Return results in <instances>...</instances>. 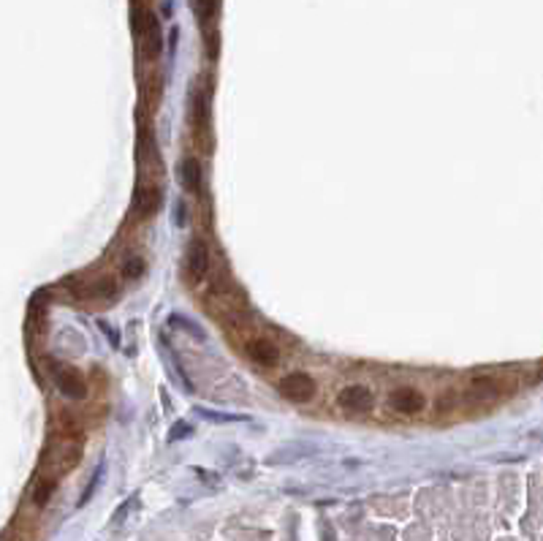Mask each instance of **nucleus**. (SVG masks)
<instances>
[{
	"mask_svg": "<svg viewBox=\"0 0 543 541\" xmlns=\"http://www.w3.org/2000/svg\"><path fill=\"white\" fill-rule=\"evenodd\" d=\"M52 378H55V384H58V389H60L63 397H68V400H84L87 384H84L81 373L74 370L71 365L52 362Z\"/></svg>",
	"mask_w": 543,
	"mask_h": 541,
	"instance_id": "1",
	"label": "nucleus"
},
{
	"mask_svg": "<svg viewBox=\"0 0 543 541\" xmlns=\"http://www.w3.org/2000/svg\"><path fill=\"white\" fill-rule=\"evenodd\" d=\"M277 392L291 400V402H310L315 397V381H312L307 373H288L280 384H277Z\"/></svg>",
	"mask_w": 543,
	"mask_h": 541,
	"instance_id": "2",
	"label": "nucleus"
},
{
	"mask_svg": "<svg viewBox=\"0 0 543 541\" xmlns=\"http://www.w3.org/2000/svg\"><path fill=\"white\" fill-rule=\"evenodd\" d=\"M388 405H391L396 413L416 416V413H421V411H424L427 400H424V394H421L418 389L402 387V389H394V392L388 394Z\"/></svg>",
	"mask_w": 543,
	"mask_h": 541,
	"instance_id": "3",
	"label": "nucleus"
},
{
	"mask_svg": "<svg viewBox=\"0 0 543 541\" xmlns=\"http://www.w3.org/2000/svg\"><path fill=\"white\" fill-rule=\"evenodd\" d=\"M185 269H188L190 280H204L207 278V272H210V248H207V242H201V239L190 242L188 256H185Z\"/></svg>",
	"mask_w": 543,
	"mask_h": 541,
	"instance_id": "4",
	"label": "nucleus"
},
{
	"mask_svg": "<svg viewBox=\"0 0 543 541\" xmlns=\"http://www.w3.org/2000/svg\"><path fill=\"white\" fill-rule=\"evenodd\" d=\"M160 204H163V193H160V188H157L155 182H142V185L136 188L134 210H136V215H139V218H150V215H155L157 210H160Z\"/></svg>",
	"mask_w": 543,
	"mask_h": 541,
	"instance_id": "5",
	"label": "nucleus"
},
{
	"mask_svg": "<svg viewBox=\"0 0 543 541\" xmlns=\"http://www.w3.org/2000/svg\"><path fill=\"white\" fill-rule=\"evenodd\" d=\"M244 351H247L250 362L264 365V368H272V365H277V362H280V351H277V346H275L272 340H266V337H253V340L244 346Z\"/></svg>",
	"mask_w": 543,
	"mask_h": 541,
	"instance_id": "6",
	"label": "nucleus"
},
{
	"mask_svg": "<svg viewBox=\"0 0 543 541\" xmlns=\"http://www.w3.org/2000/svg\"><path fill=\"white\" fill-rule=\"evenodd\" d=\"M337 400H340V405H345L351 411H367L372 405V392L367 387H362V384H351V387H345L340 392Z\"/></svg>",
	"mask_w": 543,
	"mask_h": 541,
	"instance_id": "7",
	"label": "nucleus"
},
{
	"mask_svg": "<svg viewBox=\"0 0 543 541\" xmlns=\"http://www.w3.org/2000/svg\"><path fill=\"white\" fill-rule=\"evenodd\" d=\"M470 397L472 400H481V402H492L500 397V381L489 378V376H481V378H472L470 384Z\"/></svg>",
	"mask_w": 543,
	"mask_h": 541,
	"instance_id": "8",
	"label": "nucleus"
},
{
	"mask_svg": "<svg viewBox=\"0 0 543 541\" xmlns=\"http://www.w3.org/2000/svg\"><path fill=\"white\" fill-rule=\"evenodd\" d=\"M182 185H185V191H190V193H196L199 188H201V182H204V171H201V163L196 160V158H185V163H182Z\"/></svg>",
	"mask_w": 543,
	"mask_h": 541,
	"instance_id": "9",
	"label": "nucleus"
},
{
	"mask_svg": "<svg viewBox=\"0 0 543 541\" xmlns=\"http://www.w3.org/2000/svg\"><path fill=\"white\" fill-rule=\"evenodd\" d=\"M190 5H193V11H196V16H199L201 22H207V19L215 16L218 0H190Z\"/></svg>",
	"mask_w": 543,
	"mask_h": 541,
	"instance_id": "10",
	"label": "nucleus"
},
{
	"mask_svg": "<svg viewBox=\"0 0 543 541\" xmlns=\"http://www.w3.org/2000/svg\"><path fill=\"white\" fill-rule=\"evenodd\" d=\"M90 294H92V297H103V300H106V297H114V294H117V283H114L112 278H101L98 283H92Z\"/></svg>",
	"mask_w": 543,
	"mask_h": 541,
	"instance_id": "11",
	"label": "nucleus"
},
{
	"mask_svg": "<svg viewBox=\"0 0 543 541\" xmlns=\"http://www.w3.org/2000/svg\"><path fill=\"white\" fill-rule=\"evenodd\" d=\"M125 275L134 278V280L142 278V275H144V261H142V259H131V261L125 264Z\"/></svg>",
	"mask_w": 543,
	"mask_h": 541,
	"instance_id": "12",
	"label": "nucleus"
}]
</instances>
